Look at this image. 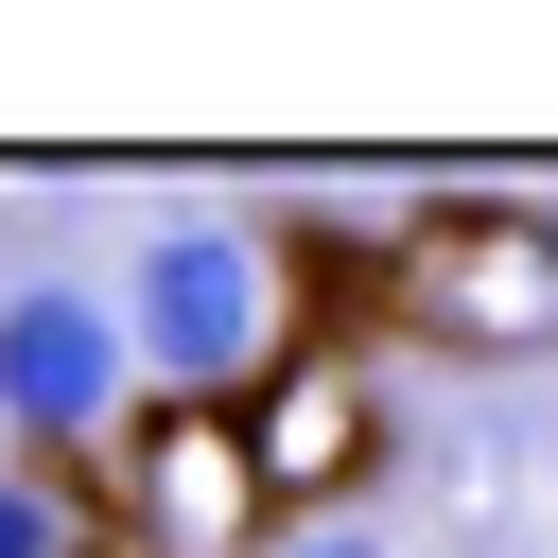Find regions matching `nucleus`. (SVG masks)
I'll return each mask as SVG.
<instances>
[{
    "label": "nucleus",
    "instance_id": "f257e3e1",
    "mask_svg": "<svg viewBox=\"0 0 558 558\" xmlns=\"http://www.w3.org/2000/svg\"><path fill=\"white\" fill-rule=\"evenodd\" d=\"M105 331H122V384L174 401V418H227V401L279 384L296 349H331L296 244H279L262 209H157L140 262H122V296H105Z\"/></svg>",
    "mask_w": 558,
    "mask_h": 558
},
{
    "label": "nucleus",
    "instance_id": "f03ea898",
    "mask_svg": "<svg viewBox=\"0 0 558 558\" xmlns=\"http://www.w3.org/2000/svg\"><path fill=\"white\" fill-rule=\"evenodd\" d=\"M384 314L436 331V349H541V331H558V227L436 192L418 227H384Z\"/></svg>",
    "mask_w": 558,
    "mask_h": 558
},
{
    "label": "nucleus",
    "instance_id": "7ed1b4c3",
    "mask_svg": "<svg viewBox=\"0 0 558 558\" xmlns=\"http://www.w3.org/2000/svg\"><path fill=\"white\" fill-rule=\"evenodd\" d=\"M87 506H105V558H279V506L244 488L227 418H174V401H140L87 453Z\"/></svg>",
    "mask_w": 558,
    "mask_h": 558
},
{
    "label": "nucleus",
    "instance_id": "20e7f679",
    "mask_svg": "<svg viewBox=\"0 0 558 558\" xmlns=\"http://www.w3.org/2000/svg\"><path fill=\"white\" fill-rule=\"evenodd\" d=\"M140 418V384H122V331H105V279H0V436L35 453V471H87L105 436Z\"/></svg>",
    "mask_w": 558,
    "mask_h": 558
},
{
    "label": "nucleus",
    "instance_id": "39448f33",
    "mask_svg": "<svg viewBox=\"0 0 558 558\" xmlns=\"http://www.w3.org/2000/svg\"><path fill=\"white\" fill-rule=\"evenodd\" d=\"M227 453H244V488H262L279 523H331V506L384 471V384H366L349 349H296L279 384L227 401Z\"/></svg>",
    "mask_w": 558,
    "mask_h": 558
},
{
    "label": "nucleus",
    "instance_id": "423d86ee",
    "mask_svg": "<svg viewBox=\"0 0 558 558\" xmlns=\"http://www.w3.org/2000/svg\"><path fill=\"white\" fill-rule=\"evenodd\" d=\"M0 558H105V506H87V471H35V453H0Z\"/></svg>",
    "mask_w": 558,
    "mask_h": 558
},
{
    "label": "nucleus",
    "instance_id": "0eeeda50",
    "mask_svg": "<svg viewBox=\"0 0 558 558\" xmlns=\"http://www.w3.org/2000/svg\"><path fill=\"white\" fill-rule=\"evenodd\" d=\"M279 558H384L366 523H279Z\"/></svg>",
    "mask_w": 558,
    "mask_h": 558
}]
</instances>
